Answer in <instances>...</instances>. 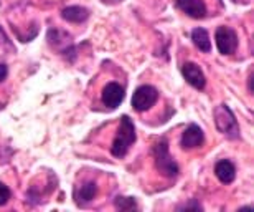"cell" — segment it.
I'll return each mask as SVG.
<instances>
[{
    "instance_id": "1",
    "label": "cell",
    "mask_w": 254,
    "mask_h": 212,
    "mask_svg": "<svg viewBox=\"0 0 254 212\" xmlns=\"http://www.w3.org/2000/svg\"><path fill=\"white\" fill-rule=\"evenodd\" d=\"M135 128L134 123L130 121L129 116H123L121 118V126L118 131V136H116L113 146H111V153L116 158H124L127 154V151L132 144L135 143Z\"/></svg>"
},
{
    "instance_id": "2",
    "label": "cell",
    "mask_w": 254,
    "mask_h": 212,
    "mask_svg": "<svg viewBox=\"0 0 254 212\" xmlns=\"http://www.w3.org/2000/svg\"><path fill=\"white\" fill-rule=\"evenodd\" d=\"M213 116H215L216 128L221 134H225L230 139L240 138V126H238V121L235 118V114H233V111L230 109V106L226 105L216 106L215 111H213Z\"/></svg>"
},
{
    "instance_id": "3",
    "label": "cell",
    "mask_w": 254,
    "mask_h": 212,
    "mask_svg": "<svg viewBox=\"0 0 254 212\" xmlns=\"http://www.w3.org/2000/svg\"><path fill=\"white\" fill-rule=\"evenodd\" d=\"M154 159H155V168L159 173H162L167 178H175L179 174V166L169 153V146L167 141L162 139L155 144L154 148Z\"/></svg>"
},
{
    "instance_id": "4",
    "label": "cell",
    "mask_w": 254,
    "mask_h": 212,
    "mask_svg": "<svg viewBox=\"0 0 254 212\" xmlns=\"http://www.w3.org/2000/svg\"><path fill=\"white\" fill-rule=\"evenodd\" d=\"M157 100H159L157 88L150 87V85H142L132 95V106H134L135 111L142 113V111L150 109L157 103Z\"/></svg>"
},
{
    "instance_id": "5",
    "label": "cell",
    "mask_w": 254,
    "mask_h": 212,
    "mask_svg": "<svg viewBox=\"0 0 254 212\" xmlns=\"http://www.w3.org/2000/svg\"><path fill=\"white\" fill-rule=\"evenodd\" d=\"M216 47L221 55H231L238 48V35L230 27H218L215 33Z\"/></svg>"
},
{
    "instance_id": "6",
    "label": "cell",
    "mask_w": 254,
    "mask_h": 212,
    "mask_svg": "<svg viewBox=\"0 0 254 212\" xmlns=\"http://www.w3.org/2000/svg\"><path fill=\"white\" fill-rule=\"evenodd\" d=\"M101 100H103V105L108 106V108L114 109L123 103L124 100V88L121 87L119 83H108L103 90V95H101Z\"/></svg>"
},
{
    "instance_id": "7",
    "label": "cell",
    "mask_w": 254,
    "mask_h": 212,
    "mask_svg": "<svg viewBox=\"0 0 254 212\" xmlns=\"http://www.w3.org/2000/svg\"><path fill=\"white\" fill-rule=\"evenodd\" d=\"M182 73H184V78L187 80V83H190L193 88H196V90L205 88V85H206L205 73L201 72V68L198 67L196 63L187 62L184 67H182Z\"/></svg>"
},
{
    "instance_id": "8",
    "label": "cell",
    "mask_w": 254,
    "mask_h": 212,
    "mask_svg": "<svg viewBox=\"0 0 254 212\" xmlns=\"http://www.w3.org/2000/svg\"><path fill=\"white\" fill-rule=\"evenodd\" d=\"M203 141H205L203 129L196 124H190L189 128L184 131V134H182L180 144L184 149H195V148H200L203 144Z\"/></svg>"
},
{
    "instance_id": "9",
    "label": "cell",
    "mask_w": 254,
    "mask_h": 212,
    "mask_svg": "<svg viewBox=\"0 0 254 212\" xmlns=\"http://www.w3.org/2000/svg\"><path fill=\"white\" fill-rule=\"evenodd\" d=\"M177 7L185 12L191 18H205L206 17V5L203 0H175Z\"/></svg>"
},
{
    "instance_id": "10",
    "label": "cell",
    "mask_w": 254,
    "mask_h": 212,
    "mask_svg": "<svg viewBox=\"0 0 254 212\" xmlns=\"http://www.w3.org/2000/svg\"><path fill=\"white\" fill-rule=\"evenodd\" d=\"M215 174L216 178L221 181L223 184H231L236 178V168L231 161L223 159L220 163H216L215 166Z\"/></svg>"
},
{
    "instance_id": "11",
    "label": "cell",
    "mask_w": 254,
    "mask_h": 212,
    "mask_svg": "<svg viewBox=\"0 0 254 212\" xmlns=\"http://www.w3.org/2000/svg\"><path fill=\"white\" fill-rule=\"evenodd\" d=\"M62 17L66 20V22L71 23H81L84 20H88L89 17V10L84 7H79V5H73V7L64 8L62 12Z\"/></svg>"
},
{
    "instance_id": "12",
    "label": "cell",
    "mask_w": 254,
    "mask_h": 212,
    "mask_svg": "<svg viewBox=\"0 0 254 212\" xmlns=\"http://www.w3.org/2000/svg\"><path fill=\"white\" fill-rule=\"evenodd\" d=\"M191 40L195 43V47L203 53H210L211 50V42H210V35L205 28H195L191 32Z\"/></svg>"
},
{
    "instance_id": "13",
    "label": "cell",
    "mask_w": 254,
    "mask_h": 212,
    "mask_svg": "<svg viewBox=\"0 0 254 212\" xmlns=\"http://www.w3.org/2000/svg\"><path fill=\"white\" fill-rule=\"evenodd\" d=\"M96 194H98V186L96 183H86L84 186H81V191H79V203H89V201H93L96 198Z\"/></svg>"
},
{
    "instance_id": "14",
    "label": "cell",
    "mask_w": 254,
    "mask_h": 212,
    "mask_svg": "<svg viewBox=\"0 0 254 212\" xmlns=\"http://www.w3.org/2000/svg\"><path fill=\"white\" fill-rule=\"evenodd\" d=\"M116 208L121 211H134L137 204L134 198H118L116 199Z\"/></svg>"
},
{
    "instance_id": "15",
    "label": "cell",
    "mask_w": 254,
    "mask_h": 212,
    "mask_svg": "<svg viewBox=\"0 0 254 212\" xmlns=\"http://www.w3.org/2000/svg\"><path fill=\"white\" fill-rule=\"evenodd\" d=\"M10 199V189L3 183H0V206H5Z\"/></svg>"
},
{
    "instance_id": "16",
    "label": "cell",
    "mask_w": 254,
    "mask_h": 212,
    "mask_svg": "<svg viewBox=\"0 0 254 212\" xmlns=\"http://www.w3.org/2000/svg\"><path fill=\"white\" fill-rule=\"evenodd\" d=\"M180 211H190V209H195V211H201V204L200 203H196V201H191L190 204H185V206H180L179 208Z\"/></svg>"
},
{
    "instance_id": "17",
    "label": "cell",
    "mask_w": 254,
    "mask_h": 212,
    "mask_svg": "<svg viewBox=\"0 0 254 212\" xmlns=\"http://www.w3.org/2000/svg\"><path fill=\"white\" fill-rule=\"evenodd\" d=\"M7 75H8V68H7V65H0V83L3 82L5 78H7Z\"/></svg>"
},
{
    "instance_id": "18",
    "label": "cell",
    "mask_w": 254,
    "mask_h": 212,
    "mask_svg": "<svg viewBox=\"0 0 254 212\" xmlns=\"http://www.w3.org/2000/svg\"><path fill=\"white\" fill-rule=\"evenodd\" d=\"M254 73L250 75V78H248V88H250V93H254Z\"/></svg>"
}]
</instances>
